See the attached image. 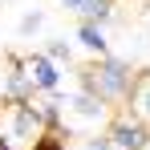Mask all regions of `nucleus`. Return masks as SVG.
<instances>
[{"label": "nucleus", "mask_w": 150, "mask_h": 150, "mask_svg": "<svg viewBox=\"0 0 150 150\" xmlns=\"http://www.w3.org/2000/svg\"><path fill=\"white\" fill-rule=\"evenodd\" d=\"M77 85H81V89H89L93 98L118 105V101H130V98H134L138 73L130 69V61L114 57V53H105V57H98L89 69H81V81H77Z\"/></svg>", "instance_id": "1"}, {"label": "nucleus", "mask_w": 150, "mask_h": 150, "mask_svg": "<svg viewBox=\"0 0 150 150\" xmlns=\"http://www.w3.org/2000/svg\"><path fill=\"white\" fill-rule=\"evenodd\" d=\"M0 130L16 142L21 150H33L37 146V138L49 130V114H45V101L37 98H8V105H4V114H0Z\"/></svg>", "instance_id": "2"}, {"label": "nucleus", "mask_w": 150, "mask_h": 150, "mask_svg": "<svg viewBox=\"0 0 150 150\" xmlns=\"http://www.w3.org/2000/svg\"><path fill=\"white\" fill-rule=\"evenodd\" d=\"M105 134L114 138L118 150H146L150 146V122L138 114V110H126V114H114Z\"/></svg>", "instance_id": "3"}, {"label": "nucleus", "mask_w": 150, "mask_h": 150, "mask_svg": "<svg viewBox=\"0 0 150 150\" xmlns=\"http://www.w3.org/2000/svg\"><path fill=\"white\" fill-rule=\"evenodd\" d=\"M69 118H77V122H85V126H101V122H110L114 114H110V101L93 98L89 89L77 85V93L65 98V122H69Z\"/></svg>", "instance_id": "4"}, {"label": "nucleus", "mask_w": 150, "mask_h": 150, "mask_svg": "<svg viewBox=\"0 0 150 150\" xmlns=\"http://www.w3.org/2000/svg\"><path fill=\"white\" fill-rule=\"evenodd\" d=\"M21 61H25L28 77H33V85L41 93H61V69H57V61H53L49 53H28Z\"/></svg>", "instance_id": "5"}, {"label": "nucleus", "mask_w": 150, "mask_h": 150, "mask_svg": "<svg viewBox=\"0 0 150 150\" xmlns=\"http://www.w3.org/2000/svg\"><path fill=\"white\" fill-rule=\"evenodd\" d=\"M61 8L73 12L77 21H98V25L114 16V0H61Z\"/></svg>", "instance_id": "6"}, {"label": "nucleus", "mask_w": 150, "mask_h": 150, "mask_svg": "<svg viewBox=\"0 0 150 150\" xmlns=\"http://www.w3.org/2000/svg\"><path fill=\"white\" fill-rule=\"evenodd\" d=\"M77 45L85 53H93V57H105L110 53V41H105V28L98 25V21H77Z\"/></svg>", "instance_id": "7"}, {"label": "nucleus", "mask_w": 150, "mask_h": 150, "mask_svg": "<svg viewBox=\"0 0 150 150\" xmlns=\"http://www.w3.org/2000/svg\"><path fill=\"white\" fill-rule=\"evenodd\" d=\"M130 110H138V114L150 122V77H138V85H134V98H130Z\"/></svg>", "instance_id": "8"}, {"label": "nucleus", "mask_w": 150, "mask_h": 150, "mask_svg": "<svg viewBox=\"0 0 150 150\" xmlns=\"http://www.w3.org/2000/svg\"><path fill=\"white\" fill-rule=\"evenodd\" d=\"M77 150H118V146H114L110 134H85V138L77 142Z\"/></svg>", "instance_id": "9"}, {"label": "nucleus", "mask_w": 150, "mask_h": 150, "mask_svg": "<svg viewBox=\"0 0 150 150\" xmlns=\"http://www.w3.org/2000/svg\"><path fill=\"white\" fill-rule=\"evenodd\" d=\"M41 25H45V12H37V8H33V12H25V16H21L16 33H21V37H33V33H37Z\"/></svg>", "instance_id": "10"}, {"label": "nucleus", "mask_w": 150, "mask_h": 150, "mask_svg": "<svg viewBox=\"0 0 150 150\" xmlns=\"http://www.w3.org/2000/svg\"><path fill=\"white\" fill-rule=\"evenodd\" d=\"M45 53H49V57L57 61V65H61V61H65V65L73 61V49H69L65 41H49V45H45Z\"/></svg>", "instance_id": "11"}, {"label": "nucleus", "mask_w": 150, "mask_h": 150, "mask_svg": "<svg viewBox=\"0 0 150 150\" xmlns=\"http://www.w3.org/2000/svg\"><path fill=\"white\" fill-rule=\"evenodd\" d=\"M0 150H21V146H16V142H12V138H8V134L0 130Z\"/></svg>", "instance_id": "12"}, {"label": "nucleus", "mask_w": 150, "mask_h": 150, "mask_svg": "<svg viewBox=\"0 0 150 150\" xmlns=\"http://www.w3.org/2000/svg\"><path fill=\"white\" fill-rule=\"evenodd\" d=\"M146 150H150V146H146Z\"/></svg>", "instance_id": "13"}]
</instances>
